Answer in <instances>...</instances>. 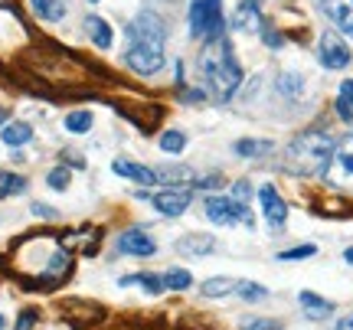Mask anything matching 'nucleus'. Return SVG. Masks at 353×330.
<instances>
[{
  "label": "nucleus",
  "mask_w": 353,
  "mask_h": 330,
  "mask_svg": "<svg viewBox=\"0 0 353 330\" xmlns=\"http://www.w3.org/2000/svg\"><path fill=\"white\" fill-rule=\"evenodd\" d=\"M10 269L16 271V278L23 281V288L53 291V288H59L73 275L75 262H73V252L66 249V239H62V236L29 232V236L14 242Z\"/></svg>",
  "instance_id": "f257e3e1"
},
{
  "label": "nucleus",
  "mask_w": 353,
  "mask_h": 330,
  "mask_svg": "<svg viewBox=\"0 0 353 330\" xmlns=\"http://www.w3.org/2000/svg\"><path fill=\"white\" fill-rule=\"evenodd\" d=\"M334 137L327 131H301L291 144L285 148L281 164L294 177H324L334 161Z\"/></svg>",
  "instance_id": "f03ea898"
},
{
  "label": "nucleus",
  "mask_w": 353,
  "mask_h": 330,
  "mask_svg": "<svg viewBox=\"0 0 353 330\" xmlns=\"http://www.w3.org/2000/svg\"><path fill=\"white\" fill-rule=\"evenodd\" d=\"M200 69H203L209 95H213L216 102H229L235 92H239V85H242V69H239L233 43H229L226 36L206 43L203 56H200Z\"/></svg>",
  "instance_id": "7ed1b4c3"
},
{
  "label": "nucleus",
  "mask_w": 353,
  "mask_h": 330,
  "mask_svg": "<svg viewBox=\"0 0 353 330\" xmlns=\"http://www.w3.org/2000/svg\"><path fill=\"white\" fill-rule=\"evenodd\" d=\"M222 0H193L190 3V33L203 36L206 43L222 40Z\"/></svg>",
  "instance_id": "20e7f679"
},
{
  "label": "nucleus",
  "mask_w": 353,
  "mask_h": 330,
  "mask_svg": "<svg viewBox=\"0 0 353 330\" xmlns=\"http://www.w3.org/2000/svg\"><path fill=\"white\" fill-rule=\"evenodd\" d=\"M206 216H209L216 225H233V223L252 225L255 223V219H252V212H249V206L235 203L233 196H209V200H206Z\"/></svg>",
  "instance_id": "39448f33"
},
{
  "label": "nucleus",
  "mask_w": 353,
  "mask_h": 330,
  "mask_svg": "<svg viewBox=\"0 0 353 330\" xmlns=\"http://www.w3.org/2000/svg\"><path fill=\"white\" fill-rule=\"evenodd\" d=\"M125 62L138 75H154L164 66V43H131L125 53Z\"/></svg>",
  "instance_id": "423d86ee"
},
{
  "label": "nucleus",
  "mask_w": 353,
  "mask_h": 330,
  "mask_svg": "<svg viewBox=\"0 0 353 330\" xmlns=\"http://www.w3.org/2000/svg\"><path fill=\"white\" fill-rule=\"evenodd\" d=\"M164 23L157 14H141L134 23H128V40L131 43H164Z\"/></svg>",
  "instance_id": "0eeeda50"
},
{
  "label": "nucleus",
  "mask_w": 353,
  "mask_h": 330,
  "mask_svg": "<svg viewBox=\"0 0 353 330\" xmlns=\"http://www.w3.org/2000/svg\"><path fill=\"white\" fill-rule=\"evenodd\" d=\"M151 206L161 212V216H183L187 206H190V190L187 187H170V190H164V193H154L151 196Z\"/></svg>",
  "instance_id": "6e6552de"
},
{
  "label": "nucleus",
  "mask_w": 353,
  "mask_h": 330,
  "mask_svg": "<svg viewBox=\"0 0 353 330\" xmlns=\"http://www.w3.org/2000/svg\"><path fill=\"white\" fill-rule=\"evenodd\" d=\"M321 62L327 66V69H343V66H350V49H347V43L340 40L334 30H327L321 36Z\"/></svg>",
  "instance_id": "1a4fd4ad"
},
{
  "label": "nucleus",
  "mask_w": 353,
  "mask_h": 330,
  "mask_svg": "<svg viewBox=\"0 0 353 330\" xmlns=\"http://www.w3.org/2000/svg\"><path fill=\"white\" fill-rule=\"evenodd\" d=\"M259 200H262V212H265V219H268V225H272L275 232H281V225L288 219V203L281 200L278 190H275L272 183H265L262 190H259Z\"/></svg>",
  "instance_id": "9d476101"
},
{
  "label": "nucleus",
  "mask_w": 353,
  "mask_h": 330,
  "mask_svg": "<svg viewBox=\"0 0 353 330\" xmlns=\"http://www.w3.org/2000/svg\"><path fill=\"white\" fill-rule=\"evenodd\" d=\"M118 249H121L125 256L144 258V256H154V252H157V242L151 239L147 232H141V229H128V232L118 236Z\"/></svg>",
  "instance_id": "9b49d317"
},
{
  "label": "nucleus",
  "mask_w": 353,
  "mask_h": 330,
  "mask_svg": "<svg viewBox=\"0 0 353 330\" xmlns=\"http://www.w3.org/2000/svg\"><path fill=\"white\" fill-rule=\"evenodd\" d=\"M213 249H216V239H213L209 232H187V236L176 239V252L187 258H203V256H209Z\"/></svg>",
  "instance_id": "f8f14e48"
},
{
  "label": "nucleus",
  "mask_w": 353,
  "mask_h": 330,
  "mask_svg": "<svg viewBox=\"0 0 353 330\" xmlns=\"http://www.w3.org/2000/svg\"><path fill=\"white\" fill-rule=\"evenodd\" d=\"M112 170H115L118 177H125V180L141 183V187H154V183H161V180H157V170H154V167L134 164V161H115V164H112Z\"/></svg>",
  "instance_id": "ddd939ff"
},
{
  "label": "nucleus",
  "mask_w": 353,
  "mask_h": 330,
  "mask_svg": "<svg viewBox=\"0 0 353 330\" xmlns=\"http://www.w3.org/2000/svg\"><path fill=\"white\" fill-rule=\"evenodd\" d=\"M321 7L337 30L353 36V0H321Z\"/></svg>",
  "instance_id": "4468645a"
},
{
  "label": "nucleus",
  "mask_w": 353,
  "mask_h": 330,
  "mask_svg": "<svg viewBox=\"0 0 353 330\" xmlns=\"http://www.w3.org/2000/svg\"><path fill=\"white\" fill-rule=\"evenodd\" d=\"M233 27L235 30H259L262 27V14H259V0H242L239 7H235V14H233Z\"/></svg>",
  "instance_id": "2eb2a0df"
},
{
  "label": "nucleus",
  "mask_w": 353,
  "mask_h": 330,
  "mask_svg": "<svg viewBox=\"0 0 353 330\" xmlns=\"http://www.w3.org/2000/svg\"><path fill=\"white\" fill-rule=\"evenodd\" d=\"M334 164H337L340 177H353V135L337 141V148H334Z\"/></svg>",
  "instance_id": "dca6fc26"
},
{
  "label": "nucleus",
  "mask_w": 353,
  "mask_h": 330,
  "mask_svg": "<svg viewBox=\"0 0 353 330\" xmlns=\"http://www.w3.org/2000/svg\"><path fill=\"white\" fill-rule=\"evenodd\" d=\"M86 33H88V40L99 46V49H108L112 46V27L105 23L102 16H86Z\"/></svg>",
  "instance_id": "f3484780"
},
{
  "label": "nucleus",
  "mask_w": 353,
  "mask_h": 330,
  "mask_svg": "<svg viewBox=\"0 0 353 330\" xmlns=\"http://www.w3.org/2000/svg\"><path fill=\"white\" fill-rule=\"evenodd\" d=\"M301 307H304V314L308 317H314V320H324V317H330V311H334V304L330 301H324V298H317L314 291H301Z\"/></svg>",
  "instance_id": "a211bd4d"
},
{
  "label": "nucleus",
  "mask_w": 353,
  "mask_h": 330,
  "mask_svg": "<svg viewBox=\"0 0 353 330\" xmlns=\"http://www.w3.org/2000/svg\"><path fill=\"white\" fill-rule=\"evenodd\" d=\"M0 137H3L7 148H20V144H27L29 137H33V128H29L27 121H10V124L0 131Z\"/></svg>",
  "instance_id": "6ab92c4d"
},
{
  "label": "nucleus",
  "mask_w": 353,
  "mask_h": 330,
  "mask_svg": "<svg viewBox=\"0 0 353 330\" xmlns=\"http://www.w3.org/2000/svg\"><path fill=\"white\" fill-rule=\"evenodd\" d=\"M272 148H275L272 141H252V137H242V141L233 144V150L239 157H262V154H268Z\"/></svg>",
  "instance_id": "aec40b11"
},
{
  "label": "nucleus",
  "mask_w": 353,
  "mask_h": 330,
  "mask_svg": "<svg viewBox=\"0 0 353 330\" xmlns=\"http://www.w3.org/2000/svg\"><path fill=\"white\" fill-rule=\"evenodd\" d=\"M235 285L239 281H233V278H206L203 285V298H222V294H233Z\"/></svg>",
  "instance_id": "412c9836"
},
{
  "label": "nucleus",
  "mask_w": 353,
  "mask_h": 330,
  "mask_svg": "<svg viewBox=\"0 0 353 330\" xmlns=\"http://www.w3.org/2000/svg\"><path fill=\"white\" fill-rule=\"evenodd\" d=\"M29 7L36 10V16H43V20H62L66 14V7H62V0H29Z\"/></svg>",
  "instance_id": "4be33fe9"
},
{
  "label": "nucleus",
  "mask_w": 353,
  "mask_h": 330,
  "mask_svg": "<svg viewBox=\"0 0 353 330\" xmlns=\"http://www.w3.org/2000/svg\"><path fill=\"white\" fill-rule=\"evenodd\" d=\"M301 89H304V82H301V75H298V72H285V75H278V92L285 95V98L298 102V98H301Z\"/></svg>",
  "instance_id": "5701e85b"
},
{
  "label": "nucleus",
  "mask_w": 353,
  "mask_h": 330,
  "mask_svg": "<svg viewBox=\"0 0 353 330\" xmlns=\"http://www.w3.org/2000/svg\"><path fill=\"white\" fill-rule=\"evenodd\" d=\"M23 190H27V180H23V177H16L10 170H0V200L23 193Z\"/></svg>",
  "instance_id": "b1692460"
},
{
  "label": "nucleus",
  "mask_w": 353,
  "mask_h": 330,
  "mask_svg": "<svg viewBox=\"0 0 353 330\" xmlns=\"http://www.w3.org/2000/svg\"><path fill=\"white\" fill-rule=\"evenodd\" d=\"M337 115L343 121H353V79H347L337 92Z\"/></svg>",
  "instance_id": "393cba45"
},
{
  "label": "nucleus",
  "mask_w": 353,
  "mask_h": 330,
  "mask_svg": "<svg viewBox=\"0 0 353 330\" xmlns=\"http://www.w3.org/2000/svg\"><path fill=\"white\" fill-rule=\"evenodd\" d=\"M138 285L144 288L147 294H161L164 291V278H157V275H128V278H121V285Z\"/></svg>",
  "instance_id": "a878e982"
},
{
  "label": "nucleus",
  "mask_w": 353,
  "mask_h": 330,
  "mask_svg": "<svg viewBox=\"0 0 353 330\" xmlns=\"http://www.w3.org/2000/svg\"><path fill=\"white\" fill-rule=\"evenodd\" d=\"M190 285H193V278L187 269H170L164 275V288H170V291H187Z\"/></svg>",
  "instance_id": "bb28decb"
},
{
  "label": "nucleus",
  "mask_w": 353,
  "mask_h": 330,
  "mask_svg": "<svg viewBox=\"0 0 353 330\" xmlns=\"http://www.w3.org/2000/svg\"><path fill=\"white\" fill-rule=\"evenodd\" d=\"M193 174L187 170V167H157V180L161 183H170V187H176V183L190 180Z\"/></svg>",
  "instance_id": "cd10ccee"
},
{
  "label": "nucleus",
  "mask_w": 353,
  "mask_h": 330,
  "mask_svg": "<svg viewBox=\"0 0 353 330\" xmlns=\"http://www.w3.org/2000/svg\"><path fill=\"white\" fill-rule=\"evenodd\" d=\"M88 128H92V111H73V115H66V131L86 135Z\"/></svg>",
  "instance_id": "c85d7f7f"
},
{
  "label": "nucleus",
  "mask_w": 353,
  "mask_h": 330,
  "mask_svg": "<svg viewBox=\"0 0 353 330\" xmlns=\"http://www.w3.org/2000/svg\"><path fill=\"white\" fill-rule=\"evenodd\" d=\"M161 148L167 150V154H180V150L187 148V137H183V131H167V135L161 137Z\"/></svg>",
  "instance_id": "c756f323"
},
{
  "label": "nucleus",
  "mask_w": 353,
  "mask_h": 330,
  "mask_svg": "<svg viewBox=\"0 0 353 330\" xmlns=\"http://www.w3.org/2000/svg\"><path fill=\"white\" fill-rule=\"evenodd\" d=\"M235 291H239L246 301H262L265 294H268V291H265L262 285H255V281H239V285H235Z\"/></svg>",
  "instance_id": "7c9ffc66"
},
{
  "label": "nucleus",
  "mask_w": 353,
  "mask_h": 330,
  "mask_svg": "<svg viewBox=\"0 0 353 330\" xmlns=\"http://www.w3.org/2000/svg\"><path fill=\"white\" fill-rule=\"evenodd\" d=\"M242 330H281V320H265V317H242Z\"/></svg>",
  "instance_id": "2f4dec72"
},
{
  "label": "nucleus",
  "mask_w": 353,
  "mask_h": 330,
  "mask_svg": "<svg viewBox=\"0 0 353 330\" xmlns=\"http://www.w3.org/2000/svg\"><path fill=\"white\" fill-rule=\"evenodd\" d=\"M317 256V245H298V249H288V252H281V262H301V258H311Z\"/></svg>",
  "instance_id": "473e14b6"
},
{
  "label": "nucleus",
  "mask_w": 353,
  "mask_h": 330,
  "mask_svg": "<svg viewBox=\"0 0 353 330\" xmlns=\"http://www.w3.org/2000/svg\"><path fill=\"white\" fill-rule=\"evenodd\" d=\"M46 183H49L53 190H66V187H69V170H66V167H56V170H49Z\"/></svg>",
  "instance_id": "72a5a7b5"
},
{
  "label": "nucleus",
  "mask_w": 353,
  "mask_h": 330,
  "mask_svg": "<svg viewBox=\"0 0 353 330\" xmlns=\"http://www.w3.org/2000/svg\"><path fill=\"white\" fill-rule=\"evenodd\" d=\"M233 200H235V203H242V206H249V200H252V187H249V180H235V187H233Z\"/></svg>",
  "instance_id": "f704fd0d"
},
{
  "label": "nucleus",
  "mask_w": 353,
  "mask_h": 330,
  "mask_svg": "<svg viewBox=\"0 0 353 330\" xmlns=\"http://www.w3.org/2000/svg\"><path fill=\"white\" fill-rule=\"evenodd\" d=\"M36 320H40V314L33 307H27V311H20V317H16V330H33Z\"/></svg>",
  "instance_id": "c9c22d12"
},
{
  "label": "nucleus",
  "mask_w": 353,
  "mask_h": 330,
  "mask_svg": "<svg viewBox=\"0 0 353 330\" xmlns=\"http://www.w3.org/2000/svg\"><path fill=\"white\" fill-rule=\"evenodd\" d=\"M265 43L272 46V49H278V46H281V33L272 30V27H265Z\"/></svg>",
  "instance_id": "e433bc0d"
},
{
  "label": "nucleus",
  "mask_w": 353,
  "mask_h": 330,
  "mask_svg": "<svg viewBox=\"0 0 353 330\" xmlns=\"http://www.w3.org/2000/svg\"><path fill=\"white\" fill-rule=\"evenodd\" d=\"M33 212H36V216H46V219H53V216H56L53 210H46L43 203H36V206H33Z\"/></svg>",
  "instance_id": "4c0bfd02"
},
{
  "label": "nucleus",
  "mask_w": 353,
  "mask_h": 330,
  "mask_svg": "<svg viewBox=\"0 0 353 330\" xmlns=\"http://www.w3.org/2000/svg\"><path fill=\"white\" fill-rule=\"evenodd\" d=\"M334 330H353V317H343V320H340Z\"/></svg>",
  "instance_id": "58836bf2"
},
{
  "label": "nucleus",
  "mask_w": 353,
  "mask_h": 330,
  "mask_svg": "<svg viewBox=\"0 0 353 330\" xmlns=\"http://www.w3.org/2000/svg\"><path fill=\"white\" fill-rule=\"evenodd\" d=\"M343 258H347V262H350V265H353V245H350V249H347V252H343Z\"/></svg>",
  "instance_id": "ea45409f"
},
{
  "label": "nucleus",
  "mask_w": 353,
  "mask_h": 330,
  "mask_svg": "<svg viewBox=\"0 0 353 330\" xmlns=\"http://www.w3.org/2000/svg\"><path fill=\"white\" fill-rule=\"evenodd\" d=\"M0 124H3V111H0Z\"/></svg>",
  "instance_id": "a19ab883"
},
{
  "label": "nucleus",
  "mask_w": 353,
  "mask_h": 330,
  "mask_svg": "<svg viewBox=\"0 0 353 330\" xmlns=\"http://www.w3.org/2000/svg\"><path fill=\"white\" fill-rule=\"evenodd\" d=\"M0 327H3V317H0Z\"/></svg>",
  "instance_id": "79ce46f5"
},
{
  "label": "nucleus",
  "mask_w": 353,
  "mask_h": 330,
  "mask_svg": "<svg viewBox=\"0 0 353 330\" xmlns=\"http://www.w3.org/2000/svg\"><path fill=\"white\" fill-rule=\"evenodd\" d=\"M92 3H99V0H92Z\"/></svg>",
  "instance_id": "37998d69"
}]
</instances>
